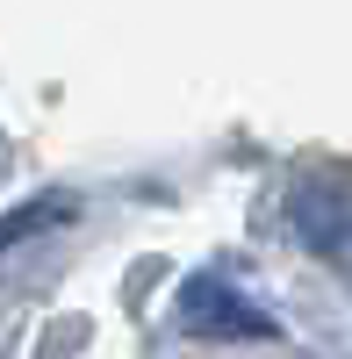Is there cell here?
I'll return each mask as SVG.
<instances>
[{
  "label": "cell",
  "mask_w": 352,
  "mask_h": 359,
  "mask_svg": "<svg viewBox=\"0 0 352 359\" xmlns=\"http://www.w3.org/2000/svg\"><path fill=\"white\" fill-rule=\"evenodd\" d=\"M187 323H201V331H209V323H230V331H266V323H259V309H230L216 280H201V287L187 294Z\"/></svg>",
  "instance_id": "cell-1"
}]
</instances>
